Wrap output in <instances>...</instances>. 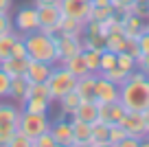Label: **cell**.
<instances>
[{"mask_svg":"<svg viewBox=\"0 0 149 147\" xmlns=\"http://www.w3.org/2000/svg\"><path fill=\"white\" fill-rule=\"evenodd\" d=\"M107 125L103 121H94L92 123V138H90V147H107Z\"/></svg>","mask_w":149,"mask_h":147,"instance_id":"cb8c5ba5","label":"cell"},{"mask_svg":"<svg viewBox=\"0 0 149 147\" xmlns=\"http://www.w3.org/2000/svg\"><path fill=\"white\" fill-rule=\"evenodd\" d=\"M13 7V0H0V13H9Z\"/></svg>","mask_w":149,"mask_h":147,"instance_id":"f6af8a7d","label":"cell"},{"mask_svg":"<svg viewBox=\"0 0 149 147\" xmlns=\"http://www.w3.org/2000/svg\"><path fill=\"white\" fill-rule=\"evenodd\" d=\"M125 136H130V134L125 132V127H123L121 123H110L107 125V145L110 147H118Z\"/></svg>","mask_w":149,"mask_h":147,"instance_id":"484cf974","label":"cell"},{"mask_svg":"<svg viewBox=\"0 0 149 147\" xmlns=\"http://www.w3.org/2000/svg\"><path fill=\"white\" fill-rule=\"evenodd\" d=\"M18 130L35 141V136H40V134H44V132H48V130H51V121H48L46 114H35V112L20 110Z\"/></svg>","mask_w":149,"mask_h":147,"instance_id":"277c9868","label":"cell"},{"mask_svg":"<svg viewBox=\"0 0 149 147\" xmlns=\"http://www.w3.org/2000/svg\"><path fill=\"white\" fill-rule=\"evenodd\" d=\"M61 66H64V68H68L77 79L90 73L88 64H86V57H84V51L77 53V55H72V57H68V60H64V62H61Z\"/></svg>","mask_w":149,"mask_h":147,"instance_id":"d6986e66","label":"cell"},{"mask_svg":"<svg viewBox=\"0 0 149 147\" xmlns=\"http://www.w3.org/2000/svg\"><path fill=\"white\" fill-rule=\"evenodd\" d=\"M118 123L125 127V132L130 136H138V138H145L147 136V130H145V119H143V112H132L127 110L123 114V119Z\"/></svg>","mask_w":149,"mask_h":147,"instance_id":"9c48e42d","label":"cell"},{"mask_svg":"<svg viewBox=\"0 0 149 147\" xmlns=\"http://www.w3.org/2000/svg\"><path fill=\"white\" fill-rule=\"evenodd\" d=\"M9 147H33V138L26 136V134H22L20 130H15L13 138H11Z\"/></svg>","mask_w":149,"mask_h":147,"instance_id":"e575fe53","label":"cell"},{"mask_svg":"<svg viewBox=\"0 0 149 147\" xmlns=\"http://www.w3.org/2000/svg\"><path fill=\"white\" fill-rule=\"evenodd\" d=\"M94 79H97V73H88V75H84V77L77 79L74 90H77V94H79L81 99H94V97H92V92H94Z\"/></svg>","mask_w":149,"mask_h":147,"instance_id":"7402d4cb","label":"cell"},{"mask_svg":"<svg viewBox=\"0 0 149 147\" xmlns=\"http://www.w3.org/2000/svg\"><path fill=\"white\" fill-rule=\"evenodd\" d=\"M33 5H59V0H33Z\"/></svg>","mask_w":149,"mask_h":147,"instance_id":"bcb514c9","label":"cell"},{"mask_svg":"<svg viewBox=\"0 0 149 147\" xmlns=\"http://www.w3.org/2000/svg\"><path fill=\"white\" fill-rule=\"evenodd\" d=\"M136 42H138L140 55H143V53H149V29L140 31V33H138V37H136Z\"/></svg>","mask_w":149,"mask_h":147,"instance_id":"f35d334b","label":"cell"},{"mask_svg":"<svg viewBox=\"0 0 149 147\" xmlns=\"http://www.w3.org/2000/svg\"><path fill=\"white\" fill-rule=\"evenodd\" d=\"M140 145H143V138H138V136H125L118 147H140Z\"/></svg>","mask_w":149,"mask_h":147,"instance_id":"ee69618b","label":"cell"},{"mask_svg":"<svg viewBox=\"0 0 149 147\" xmlns=\"http://www.w3.org/2000/svg\"><path fill=\"white\" fill-rule=\"evenodd\" d=\"M70 125H72V136H74L72 147H90V138H92V123H86V121H79V119H74V116H72Z\"/></svg>","mask_w":149,"mask_h":147,"instance_id":"7c38bea8","label":"cell"},{"mask_svg":"<svg viewBox=\"0 0 149 147\" xmlns=\"http://www.w3.org/2000/svg\"><path fill=\"white\" fill-rule=\"evenodd\" d=\"M33 147H57L55 136L51 134V130H48V132H44V134H40V136H35Z\"/></svg>","mask_w":149,"mask_h":147,"instance_id":"d590c367","label":"cell"},{"mask_svg":"<svg viewBox=\"0 0 149 147\" xmlns=\"http://www.w3.org/2000/svg\"><path fill=\"white\" fill-rule=\"evenodd\" d=\"M92 97H94V101H97V103H112V101H118V83L110 81L105 75L97 73Z\"/></svg>","mask_w":149,"mask_h":147,"instance_id":"8992f818","label":"cell"},{"mask_svg":"<svg viewBox=\"0 0 149 147\" xmlns=\"http://www.w3.org/2000/svg\"><path fill=\"white\" fill-rule=\"evenodd\" d=\"M15 40H18V33L15 31H9L5 35H0V62L11 57V48H13Z\"/></svg>","mask_w":149,"mask_h":147,"instance_id":"83f0119b","label":"cell"},{"mask_svg":"<svg viewBox=\"0 0 149 147\" xmlns=\"http://www.w3.org/2000/svg\"><path fill=\"white\" fill-rule=\"evenodd\" d=\"M13 27L18 29L20 33L37 31V29H40V20H37V9H35V5H33V7H29V5L20 7L18 13H15V18H13Z\"/></svg>","mask_w":149,"mask_h":147,"instance_id":"52a82bcc","label":"cell"},{"mask_svg":"<svg viewBox=\"0 0 149 147\" xmlns=\"http://www.w3.org/2000/svg\"><path fill=\"white\" fill-rule=\"evenodd\" d=\"M20 108L15 103H0V123H13L18 125Z\"/></svg>","mask_w":149,"mask_h":147,"instance_id":"4316f807","label":"cell"},{"mask_svg":"<svg viewBox=\"0 0 149 147\" xmlns=\"http://www.w3.org/2000/svg\"><path fill=\"white\" fill-rule=\"evenodd\" d=\"M105 48L112 53L125 51V33L123 31H110L105 35Z\"/></svg>","mask_w":149,"mask_h":147,"instance_id":"d4e9b609","label":"cell"},{"mask_svg":"<svg viewBox=\"0 0 149 147\" xmlns=\"http://www.w3.org/2000/svg\"><path fill=\"white\" fill-rule=\"evenodd\" d=\"M118 101L125 110L143 112L149 108V77L143 70H132L127 79L118 86Z\"/></svg>","mask_w":149,"mask_h":147,"instance_id":"6da1fadb","label":"cell"},{"mask_svg":"<svg viewBox=\"0 0 149 147\" xmlns=\"http://www.w3.org/2000/svg\"><path fill=\"white\" fill-rule=\"evenodd\" d=\"M125 108H123L121 101H112V103H99V119L103 123H118L125 114Z\"/></svg>","mask_w":149,"mask_h":147,"instance_id":"4fadbf2b","label":"cell"},{"mask_svg":"<svg viewBox=\"0 0 149 147\" xmlns=\"http://www.w3.org/2000/svg\"><path fill=\"white\" fill-rule=\"evenodd\" d=\"M22 42L26 46L29 60L46 62V64H57V46H55V35H46L42 31H31V33H20Z\"/></svg>","mask_w":149,"mask_h":147,"instance_id":"7a4b0ae2","label":"cell"},{"mask_svg":"<svg viewBox=\"0 0 149 147\" xmlns=\"http://www.w3.org/2000/svg\"><path fill=\"white\" fill-rule=\"evenodd\" d=\"M136 68L143 70V73L149 77V53H143V55L136 57Z\"/></svg>","mask_w":149,"mask_h":147,"instance_id":"b9f144b4","label":"cell"},{"mask_svg":"<svg viewBox=\"0 0 149 147\" xmlns=\"http://www.w3.org/2000/svg\"><path fill=\"white\" fill-rule=\"evenodd\" d=\"M92 5L94 7H107V5H112L110 0H92Z\"/></svg>","mask_w":149,"mask_h":147,"instance_id":"c3c4849f","label":"cell"},{"mask_svg":"<svg viewBox=\"0 0 149 147\" xmlns=\"http://www.w3.org/2000/svg\"><path fill=\"white\" fill-rule=\"evenodd\" d=\"M112 13H116L112 5H107V7H94L92 5V9H90V20H94V22H103V20L110 18Z\"/></svg>","mask_w":149,"mask_h":147,"instance_id":"d6a6232c","label":"cell"},{"mask_svg":"<svg viewBox=\"0 0 149 147\" xmlns=\"http://www.w3.org/2000/svg\"><path fill=\"white\" fill-rule=\"evenodd\" d=\"M55 46H57V64H61L64 60L77 55L84 51L79 35H64V33H55Z\"/></svg>","mask_w":149,"mask_h":147,"instance_id":"5b68a950","label":"cell"},{"mask_svg":"<svg viewBox=\"0 0 149 147\" xmlns=\"http://www.w3.org/2000/svg\"><path fill=\"white\" fill-rule=\"evenodd\" d=\"M116 66L123 68L125 73H132V70H136V57L127 51H121V53H116Z\"/></svg>","mask_w":149,"mask_h":147,"instance_id":"f546056e","label":"cell"},{"mask_svg":"<svg viewBox=\"0 0 149 147\" xmlns=\"http://www.w3.org/2000/svg\"><path fill=\"white\" fill-rule=\"evenodd\" d=\"M121 22H123V31L127 37H138L140 31H145V18L136 13H121Z\"/></svg>","mask_w":149,"mask_h":147,"instance_id":"e0dca14e","label":"cell"},{"mask_svg":"<svg viewBox=\"0 0 149 147\" xmlns=\"http://www.w3.org/2000/svg\"><path fill=\"white\" fill-rule=\"evenodd\" d=\"M13 31V20L9 18V13H0V35Z\"/></svg>","mask_w":149,"mask_h":147,"instance_id":"60d3db41","label":"cell"},{"mask_svg":"<svg viewBox=\"0 0 149 147\" xmlns=\"http://www.w3.org/2000/svg\"><path fill=\"white\" fill-rule=\"evenodd\" d=\"M26 88H29V81L24 79V75H22V77H11V86H9V94H7V99L22 103L24 99H26Z\"/></svg>","mask_w":149,"mask_h":147,"instance_id":"44dd1931","label":"cell"},{"mask_svg":"<svg viewBox=\"0 0 149 147\" xmlns=\"http://www.w3.org/2000/svg\"><path fill=\"white\" fill-rule=\"evenodd\" d=\"M57 33H64V35H84V29H86V22H81V20H74L70 18V15H59V20H57L55 24Z\"/></svg>","mask_w":149,"mask_h":147,"instance_id":"9a60e30c","label":"cell"},{"mask_svg":"<svg viewBox=\"0 0 149 147\" xmlns=\"http://www.w3.org/2000/svg\"><path fill=\"white\" fill-rule=\"evenodd\" d=\"M20 106H22L20 110L35 112V114H46L48 108H51V99H46V97H26Z\"/></svg>","mask_w":149,"mask_h":147,"instance_id":"ffe728a7","label":"cell"},{"mask_svg":"<svg viewBox=\"0 0 149 147\" xmlns=\"http://www.w3.org/2000/svg\"><path fill=\"white\" fill-rule=\"evenodd\" d=\"M143 119H145V130H147V136H149V108L143 110Z\"/></svg>","mask_w":149,"mask_h":147,"instance_id":"7dc6e473","label":"cell"},{"mask_svg":"<svg viewBox=\"0 0 149 147\" xmlns=\"http://www.w3.org/2000/svg\"><path fill=\"white\" fill-rule=\"evenodd\" d=\"M101 75H105L107 79H110V81H114V83H118V86H121L123 81H125L127 79V75L130 73H125V70L123 68H118V66H114V68L112 70H107V73H101Z\"/></svg>","mask_w":149,"mask_h":147,"instance_id":"8d00e7d4","label":"cell"},{"mask_svg":"<svg viewBox=\"0 0 149 147\" xmlns=\"http://www.w3.org/2000/svg\"><path fill=\"white\" fill-rule=\"evenodd\" d=\"M84 2H90V5H92V0H84Z\"/></svg>","mask_w":149,"mask_h":147,"instance_id":"f907efd6","label":"cell"},{"mask_svg":"<svg viewBox=\"0 0 149 147\" xmlns=\"http://www.w3.org/2000/svg\"><path fill=\"white\" fill-rule=\"evenodd\" d=\"M37 20H40V27H55L57 20H59L61 11L59 5H37Z\"/></svg>","mask_w":149,"mask_h":147,"instance_id":"2e32d148","label":"cell"},{"mask_svg":"<svg viewBox=\"0 0 149 147\" xmlns=\"http://www.w3.org/2000/svg\"><path fill=\"white\" fill-rule=\"evenodd\" d=\"M11 55H13V57H29L26 55V46H24V42H22V35H18L13 48H11Z\"/></svg>","mask_w":149,"mask_h":147,"instance_id":"ab89813d","label":"cell"},{"mask_svg":"<svg viewBox=\"0 0 149 147\" xmlns=\"http://www.w3.org/2000/svg\"><path fill=\"white\" fill-rule=\"evenodd\" d=\"M134 2H138V5H149V0H134Z\"/></svg>","mask_w":149,"mask_h":147,"instance_id":"681fc988","label":"cell"},{"mask_svg":"<svg viewBox=\"0 0 149 147\" xmlns=\"http://www.w3.org/2000/svg\"><path fill=\"white\" fill-rule=\"evenodd\" d=\"M90 9L92 5L84 2V0H59V11L64 15H70L74 20H81V22H88L90 20Z\"/></svg>","mask_w":149,"mask_h":147,"instance_id":"ba28073f","label":"cell"},{"mask_svg":"<svg viewBox=\"0 0 149 147\" xmlns=\"http://www.w3.org/2000/svg\"><path fill=\"white\" fill-rule=\"evenodd\" d=\"M53 70V64L46 62H37V60H29V66L24 70V79L29 83H37V81H46L48 75Z\"/></svg>","mask_w":149,"mask_h":147,"instance_id":"8fae6325","label":"cell"},{"mask_svg":"<svg viewBox=\"0 0 149 147\" xmlns=\"http://www.w3.org/2000/svg\"><path fill=\"white\" fill-rule=\"evenodd\" d=\"M15 130H18V125L13 123H0V147H9Z\"/></svg>","mask_w":149,"mask_h":147,"instance_id":"1f68e13d","label":"cell"},{"mask_svg":"<svg viewBox=\"0 0 149 147\" xmlns=\"http://www.w3.org/2000/svg\"><path fill=\"white\" fill-rule=\"evenodd\" d=\"M72 116L79 121H86V123H94L99 119V103L94 99H81V103L72 112Z\"/></svg>","mask_w":149,"mask_h":147,"instance_id":"5bb4252c","label":"cell"},{"mask_svg":"<svg viewBox=\"0 0 149 147\" xmlns=\"http://www.w3.org/2000/svg\"><path fill=\"white\" fill-rule=\"evenodd\" d=\"M110 2H112V7H114V11L121 15V13H125V11H127V7H130L134 0H110Z\"/></svg>","mask_w":149,"mask_h":147,"instance_id":"7bdbcfd3","label":"cell"},{"mask_svg":"<svg viewBox=\"0 0 149 147\" xmlns=\"http://www.w3.org/2000/svg\"><path fill=\"white\" fill-rule=\"evenodd\" d=\"M57 101H59V108H61L59 119H64V116H72V112L77 110V106L81 103V97L77 94V90H70V92H66L61 99H57Z\"/></svg>","mask_w":149,"mask_h":147,"instance_id":"603a6c76","label":"cell"},{"mask_svg":"<svg viewBox=\"0 0 149 147\" xmlns=\"http://www.w3.org/2000/svg\"><path fill=\"white\" fill-rule=\"evenodd\" d=\"M51 134L55 136L57 147H72L74 136H72V125H70V121H64V119L53 121L51 123Z\"/></svg>","mask_w":149,"mask_h":147,"instance_id":"30bf717a","label":"cell"},{"mask_svg":"<svg viewBox=\"0 0 149 147\" xmlns=\"http://www.w3.org/2000/svg\"><path fill=\"white\" fill-rule=\"evenodd\" d=\"M26 97H46V99H51V90H48V83H46V81L29 83V88H26ZM51 101H53V99H51Z\"/></svg>","mask_w":149,"mask_h":147,"instance_id":"4dcf8cb0","label":"cell"},{"mask_svg":"<svg viewBox=\"0 0 149 147\" xmlns=\"http://www.w3.org/2000/svg\"><path fill=\"white\" fill-rule=\"evenodd\" d=\"M84 57H86V64H88L90 73H99V57H101V51H97V48H84Z\"/></svg>","mask_w":149,"mask_h":147,"instance_id":"836d02e7","label":"cell"},{"mask_svg":"<svg viewBox=\"0 0 149 147\" xmlns=\"http://www.w3.org/2000/svg\"><path fill=\"white\" fill-rule=\"evenodd\" d=\"M46 83H48V90H51V99H53V101H57V99H61L66 92L74 90L77 77H74V75L70 73L68 68H64V66H57V68L51 70V75H48Z\"/></svg>","mask_w":149,"mask_h":147,"instance_id":"3957f363","label":"cell"},{"mask_svg":"<svg viewBox=\"0 0 149 147\" xmlns=\"http://www.w3.org/2000/svg\"><path fill=\"white\" fill-rule=\"evenodd\" d=\"M114 66H116V53L103 48L101 57H99V73H107V70H112Z\"/></svg>","mask_w":149,"mask_h":147,"instance_id":"f1b7e54d","label":"cell"},{"mask_svg":"<svg viewBox=\"0 0 149 147\" xmlns=\"http://www.w3.org/2000/svg\"><path fill=\"white\" fill-rule=\"evenodd\" d=\"M9 86H11V77L0 68V99H7V94H9Z\"/></svg>","mask_w":149,"mask_h":147,"instance_id":"74e56055","label":"cell"},{"mask_svg":"<svg viewBox=\"0 0 149 147\" xmlns=\"http://www.w3.org/2000/svg\"><path fill=\"white\" fill-rule=\"evenodd\" d=\"M26 66H29V57H13L11 55V57L0 62V68L5 70L9 77H22Z\"/></svg>","mask_w":149,"mask_h":147,"instance_id":"ac0fdd59","label":"cell"}]
</instances>
